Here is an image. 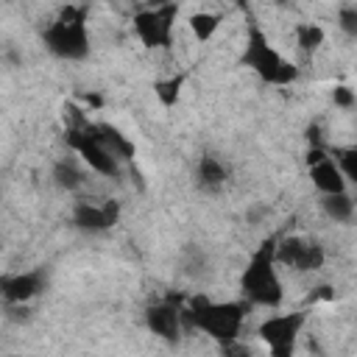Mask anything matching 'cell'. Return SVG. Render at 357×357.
<instances>
[{
  "label": "cell",
  "instance_id": "cell-9",
  "mask_svg": "<svg viewBox=\"0 0 357 357\" xmlns=\"http://www.w3.org/2000/svg\"><path fill=\"white\" fill-rule=\"evenodd\" d=\"M307 324V312H282V315H271L259 324L257 335L268 349H279V346H296L301 329Z\"/></svg>",
  "mask_w": 357,
  "mask_h": 357
},
{
  "label": "cell",
  "instance_id": "cell-1",
  "mask_svg": "<svg viewBox=\"0 0 357 357\" xmlns=\"http://www.w3.org/2000/svg\"><path fill=\"white\" fill-rule=\"evenodd\" d=\"M248 301H209L195 296L184 310H181V321L192 329H201L204 335H209L212 340H218L220 346L240 340V329L243 321L248 315Z\"/></svg>",
  "mask_w": 357,
  "mask_h": 357
},
{
  "label": "cell",
  "instance_id": "cell-16",
  "mask_svg": "<svg viewBox=\"0 0 357 357\" xmlns=\"http://www.w3.org/2000/svg\"><path fill=\"white\" fill-rule=\"evenodd\" d=\"M293 36H296L298 50H304V53H315L326 39V33H324V28L318 22H298L293 28Z\"/></svg>",
  "mask_w": 357,
  "mask_h": 357
},
{
  "label": "cell",
  "instance_id": "cell-7",
  "mask_svg": "<svg viewBox=\"0 0 357 357\" xmlns=\"http://www.w3.org/2000/svg\"><path fill=\"white\" fill-rule=\"evenodd\" d=\"M73 226L86 231V234H98V231H106L112 229L117 220H120V204L114 198H103L100 204H92V201H78L73 206V215H70Z\"/></svg>",
  "mask_w": 357,
  "mask_h": 357
},
{
  "label": "cell",
  "instance_id": "cell-4",
  "mask_svg": "<svg viewBox=\"0 0 357 357\" xmlns=\"http://www.w3.org/2000/svg\"><path fill=\"white\" fill-rule=\"evenodd\" d=\"M243 64H245L251 73H257L265 84H273V86H287V84H293V81L298 78V67L290 64L287 59H282V56L271 47L265 31H262L257 22L248 25L245 50H243Z\"/></svg>",
  "mask_w": 357,
  "mask_h": 357
},
{
  "label": "cell",
  "instance_id": "cell-11",
  "mask_svg": "<svg viewBox=\"0 0 357 357\" xmlns=\"http://www.w3.org/2000/svg\"><path fill=\"white\" fill-rule=\"evenodd\" d=\"M310 178H312V187L321 192V195H337V192H346V176L340 170V165L326 156L324 162L312 165L310 167Z\"/></svg>",
  "mask_w": 357,
  "mask_h": 357
},
{
  "label": "cell",
  "instance_id": "cell-14",
  "mask_svg": "<svg viewBox=\"0 0 357 357\" xmlns=\"http://www.w3.org/2000/svg\"><path fill=\"white\" fill-rule=\"evenodd\" d=\"M53 181H56L61 190L75 192V190H81V187L86 184V176H84V170H81L73 159H59V162L53 165Z\"/></svg>",
  "mask_w": 357,
  "mask_h": 357
},
{
  "label": "cell",
  "instance_id": "cell-17",
  "mask_svg": "<svg viewBox=\"0 0 357 357\" xmlns=\"http://www.w3.org/2000/svg\"><path fill=\"white\" fill-rule=\"evenodd\" d=\"M187 25H190V31H192V36H195L198 42H206V39H212L215 31L220 28V17L212 14V11H195V14L187 20Z\"/></svg>",
  "mask_w": 357,
  "mask_h": 357
},
{
  "label": "cell",
  "instance_id": "cell-20",
  "mask_svg": "<svg viewBox=\"0 0 357 357\" xmlns=\"http://www.w3.org/2000/svg\"><path fill=\"white\" fill-rule=\"evenodd\" d=\"M337 28L349 39H357V6H340L337 8Z\"/></svg>",
  "mask_w": 357,
  "mask_h": 357
},
{
  "label": "cell",
  "instance_id": "cell-2",
  "mask_svg": "<svg viewBox=\"0 0 357 357\" xmlns=\"http://www.w3.org/2000/svg\"><path fill=\"white\" fill-rule=\"evenodd\" d=\"M243 298L251 307H279L284 301V287L276 273V237H268L259 243V248L251 254L243 276H240Z\"/></svg>",
  "mask_w": 357,
  "mask_h": 357
},
{
  "label": "cell",
  "instance_id": "cell-5",
  "mask_svg": "<svg viewBox=\"0 0 357 357\" xmlns=\"http://www.w3.org/2000/svg\"><path fill=\"white\" fill-rule=\"evenodd\" d=\"M326 251L315 240H304L298 234L276 237V265L293 268L296 273H312L324 265Z\"/></svg>",
  "mask_w": 357,
  "mask_h": 357
},
{
  "label": "cell",
  "instance_id": "cell-8",
  "mask_svg": "<svg viewBox=\"0 0 357 357\" xmlns=\"http://www.w3.org/2000/svg\"><path fill=\"white\" fill-rule=\"evenodd\" d=\"M181 310H184V307H181V298L176 301L173 296L165 298V301L151 304V307L145 310V326H148V332L156 335V337H162V340H167V343H178L181 326H184Z\"/></svg>",
  "mask_w": 357,
  "mask_h": 357
},
{
  "label": "cell",
  "instance_id": "cell-12",
  "mask_svg": "<svg viewBox=\"0 0 357 357\" xmlns=\"http://www.w3.org/2000/svg\"><path fill=\"white\" fill-rule=\"evenodd\" d=\"M226 178H229V170H226V165L220 159H215V156H201L198 159V165H195V181H198V187L204 192L223 190Z\"/></svg>",
  "mask_w": 357,
  "mask_h": 357
},
{
  "label": "cell",
  "instance_id": "cell-15",
  "mask_svg": "<svg viewBox=\"0 0 357 357\" xmlns=\"http://www.w3.org/2000/svg\"><path fill=\"white\" fill-rule=\"evenodd\" d=\"M321 209L326 218H332L335 223H346L354 215V198L349 192H337V195H321Z\"/></svg>",
  "mask_w": 357,
  "mask_h": 357
},
{
  "label": "cell",
  "instance_id": "cell-24",
  "mask_svg": "<svg viewBox=\"0 0 357 357\" xmlns=\"http://www.w3.org/2000/svg\"><path fill=\"white\" fill-rule=\"evenodd\" d=\"M271 357H296V346H279V349H268Z\"/></svg>",
  "mask_w": 357,
  "mask_h": 357
},
{
  "label": "cell",
  "instance_id": "cell-6",
  "mask_svg": "<svg viewBox=\"0 0 357 357\" xmlns=\"http://www.w3.org/2000/svg\"><path fill=\"white\" fill-rule=\"evenodd\" d=\"M178 6H156L134 14V33L145 47H167L173 42V20Z\"/></svg>",
  "mask_w": 357,
  "mask_h": 357
},
{
  "label": "cell",
  "instance_id": "cell-13",
  "mask_svg": "<svg viewBox=\"0 0 357 357\" xmlns=\"http://www.w3.org/2000/svg\"><path fill=\"white\" fill-rule=\"evenodd\" d=\"M100 126V137H103V142H106V148L120 159V162H131L134 159V142L128 139V137H123V131L120 128H114L112 123H98Z\"/></svg>",
  "mask_w": 357,
  "mask_h": 357
},
{
  "label": "cell",
  "instance_id": "cell-21",
  "mask_svg": "<svg viewBox=\"0 0 357 357\" xmlns=\"http://www.w3.org/2000/svg\"><path fill=\"white\" fill-rule=\"evenodd\" d=\"M332 100H335V106H340V109H351V106L357 103V95H354L349 86L337 84V86L332 89Z\"/></svg>",
  "mask_w": 357,
  "mask_h": 357
},
{
  "label": "cell",
  "instance_id": "cell-3",
  "mask_svg": "<svg viewBox=\"0 0 357 357\" xmlns=\"http://www.w3.org/2000/svg\"><path fill=\"white\" fill-rule=\"evenodd\" d=\"M45 47L64 61H81L89 56V31H86V8L64 6L59 17L42 31Z\"/></svg>",
  "mask_w": 357,
  "mask_h": 357
},
{
  "label": "cell",
  "instance_id": "cell-19",
  "mask_svg": "<svg viewBox=\"0 0 357 357\" xmlns=\"http://www.w3.org/2000/svg\"><path fill=\"white\" fill-rule=\"evenodd\" d=\"M335 162L340 165L343 176L351 178L354 187H357V145H354V148H337V151H335Z\"/></svg>",
  "mask_w": 357,
  "mask_h": 357
},
{
  "label": "cell",
  "instance_id": "cell-22",
  "mask_svg": "<svg viewBox=\"0 0 357 357\" xmlns=\"http://www.w3.org/2000/svg\"><path fill=\"white\" fill-rule=\"evenodd\" d=\"M220 354L223 357H254V351L245 343H240V340H231V343L220 346Z\"/></svg>",
  "mask_w": 357,
  "mask_h": 357
},
{
  "label": "cell",
  "instance_id": "cell-18",
  "mask_svg": "<svg viewBox=\"0 0 357 357\" xmlns=\"http://www.w3.org/2000/svg\"><path fill=\"white\" fill-rule=\"evenodd\" d=\"M181 86H184V75H170V78L156 81V84H153V92H156L159 103H162L165 109H170V106H176V100H178V95H181Z\"/></svg>",
  "mask_w": 357,
  "mask_h": 357
},
{
  "label": "cell",
  "instance_id": "cell-10",
  "mask_svg": "<svg viewBox=\"0 0 357 357\" xmlns=\"http://www.w3.org/2000/svg\"><path fill=\"white\" fill-rule=\"evenodd\" d=\"M3 301L6 304H28L45 290V276L39 271H25V273H6L0 279Z\"/></svg>",
  "mask_w": 357,
  "mask_h": 357
},
{
  "label": "cell",
  "instance_id": "cell-23",
  "mask_svg": "<svg viewBox=\"0 0 357 357\" xmlns=\"http://www.w3.org/2000/svg\"><path fill=\"white\" fill-rule=\"evenodd\" d=\"M335 298V290L329 287V284H321V287H315V293L310 296V301H332Z\"/></svg>",
  "mask_w": 357,
  "mask_h": 357
}]
</instances>
